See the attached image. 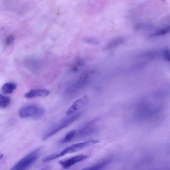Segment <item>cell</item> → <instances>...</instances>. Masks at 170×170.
<instances>
[{"mask_svg":"<svg viewBox=\"0 0 170 170\" xmlns=\"http://www.w3.org/2000/svg\"><path fill=\"white\" fill-rule=\"evenodd\" d=\"M81 114V113H78L63 118L60 122L54 124L47 130L42 137V139L43 140H46L60 130L70 125L80 117Z\"/></svg>","mask_w":170,"mask_h":170,"instance_id":"cell-1","label":"cell"},{"mask_svg":"<svg viewBox=\"0 0 170 170\" xmlns=\"http://www.w3.org/2000/svg\"><path fill=\"white\" fill-rule=\"evenodd\" d=\"M40 151V148H38L31 152L19 160L11 170H22L29 168L37 160Z\"/></svg>","mask_w":170,"mask_h":170,"instance_id":"cell-2","label":"cell"},{"mask_svg":"<svg viewBox=\"0 0 170 170\" xmlns=\"http://www.w3.org/2000/svg\"><path fill=\"white\" fill-rule=\"evenodd\" d=\"M89 73H85L77 81L70 87L69 91L72 92H74L84 89L89 83Z\"/></svg>","mask_w":170,"mask_h":170,"instance_id":"cell-3","label":"cell"},{"mask_svg":"<svg viewBox=\"0 0 170 170\" xmlns=\"http://www.w3.org/2000/svg\"><path fill=\"white\" fill-rule=\"evenodd\" d=\"M89 156L86 155H80L65 160H60L59 163L63 169H68L75 164L87 159Z\"/></svg>","mask_w":170,"mask_h":170,"instance_id":"cell-4","label":"cell"},{"mask_svg":"<svg viewBox=\"0 0 170 170\" xmlns=\"http://www.w3.org/2000/svg\"><path fill=\"white\" fill-rule=\"evenodd\" d=\"M40 107L37 105H27L21 108L19 112L20 117L26 118L32 117H34L37 114Z\"/></svg>","mask_w":170,"mask_h":170,"instance_id":"cell-5","label":"cell"},{"mask_svg":"<svg viewBox=\"0 0 170 170\" xmlns=\"http://www.w3.org/2000/svg\"><path fill=\"white\" fill-rule=\"evenodd\" d=\"M88 102L87 97L84 96L77 101H75L67 110L66 114L68 116H70L74 114L78 109L86 105Z\"/></svg>","mask_w":170,"mask_h":170,"instance_id":"cell-6","label":"cell"},{"mask_svg":"<svg viewBox=\"0 0 170 170\" xmlns=\"http://www.w3.org/2000/svg\"><path fill=\"white\" fill-rule=\"evenodd\" d=\"M50 93V91L46 89H33L26 93L24 96L27 98H32L47 96Z\"/></svg>","mask_w":170,"mask_h":170,"instance_id":"cell-7","label":"cell"},{"mask_svg":"<svg viewBox=\"0 0 170 170\" xmlns=\"http://www.w3.org/2000/svg\"><path fill=\"white\" fill-rule=\"evenodd\" d=\"M124 42V38L121 37L115 38L109 42L106 45L105 49L110 50L119 46L122 44Z\"/></svg>","mask_w":170,"mask_h":170,"instance_id":"cell-8","label":"cell"},{"mask_svg":"<svg viewBox=\"0 0 170 170\" xmlns=\"http://www.w3.org/2000/svg\"><path fill=\"white\" fill-rule=\"evenodd\" d=\"M111 162V160H103V161L97 163L95 165L83 169V170H94L102 169L110 164Z\"/></svg>","mask_w":170,"mask_h":170,"instance_id":"cell-9","label":"cell"},{"mask_svg":"<svg viewBox=\"0 0 170 170\" xmlns=\"http://www.w3.org/2000/svg\"><path fill=\"white\" fill-rule=\"evenodd\" d=\"M93 122H90L83 128L81 129L79 132V136H86L93 133L96 130L95 128L92 125Z\"/></svg>","mask_w":170,"mask_h":170,"instance_id":"cell-10","label":"cell"},{"mask_svg":"<svg viewBox=\"0 0 170 170\" xmlns=\"http://www.w3.org/2000/svg\"><path fill=\"white\" fill-rule=\"evenodd\" d=\"M17 88L16 83L9 82L4 84L2 87L3 92L6 94H10L13 93Z\"/></svg>","mask_w":170,"mask_h":170,"instance_id":"cell-11","label":"cell"},{"mask_svg":"<svg viewBox=\"0 0 170 170\" xmlns=\"http://www.w3.org/2000/svg\"><path fill=\"white\" fill-rule=\"evenodd\" d=\"M76 130H72L67 133L66 135L62 140L60 141V143L65 144L71 141L73 139L76 134Z\"/></svg>","mask_w":170,"mask_h":170,"instance_id":"cell-12","label":"cell"},{"mask_svg":"<svg viewBox=\"0 0 170 170\" xmlns=\"http://www.w3.org/2000/svg\"><path fill=\"white\" fill-rule=\"evenodd\" d=\"M10 99L9 97L0 95V106L2 108L7 107L10 104Z\"/></svg>","mask_w":170,"mask_h":170,"instance_id":"cell-13","label":"cell"},{"mask_svg":"<svg viewBox=\"0 0 170 170\" xmlns=\"http://www.w3.org/2000/svg\"><path fill=\"white\" fill-rule=\"evenodd\" d=\"M83 41L85 43L93 45H97L99 44V41L98 39L93 37L84 38Z\"/></svg>","mask_w":170,"mask_h":170,"instance_id":"cell-14","label":"cell"},{"mask_svg":"<svg viewBox=\"0 0 170 170\" xmlns=\"http://www.w3.org/2000/svg\"><path fill=\"white\" fill-rule=\"evenodd\" d=\"M170 32V26H169L160 29L154 33L153 36H156L165 35L168 34Z\"/></svg>","mask_w":170,"mask_h":170,"instance_id":"cell-15","label":"cell"},{"mask_svg":"<svg viewBox=\"0 0 170 170\" xmlns=\"http://www.w3.org/2000/svg\"><path fill=\"white\" fill-rule=\"evenodd\" d=\"M84 64V62L83 60L78 59L74 63L72 68V70L73 72H77L80 67Z\"/></svg>","mask_w":170,"mask_h":170,"instance_id":"cell-16","label":"cell"},{"mask_svg":"<svg viewBox=\"0 0 170 170\" xmlns=\"http://www.w3.org/2000/svg\"><path fill=\"white\" fill-rule=\"evenodd\" d=\"M45 113V110L44 109L40 107L39 109L37 114L35 115V116L33 117L34 119H40L42 117H43Z\"/></svg>","mask_w":170,"mask_h":170,"instance_id":"cell-17","label":"cell"},{"mask_svg":"<svg viewBox=\"0 0 170 170\" xmlns=\"http://www.w3.org/2000/svg\"><path fill=\"white\" fill-rule=\"evenodd\" d=\"M15 39L14 36L13 35H10L7 36L5 40V44L7 45H10L13 43Z\"/></svg>","mask_w":170,"mask_h":170,"instance_id":"cell-18","label":"cell"},{"mask_svg":"<svg viewBox=\"0 0 170 170\" xmlns=\"http://www.w3.org/2000/svg\"><path fill=\"white\" fill-rule=\"evenodd\" d=\"M164 57L165 59L168 62H170V51L166 49L164 52Z\"/></svg>","mask_w":170,"mask_h":170,"instance_id":"cell-19","label":"cell"},{"mask_svg":"<svg viewBox=\"0 0 170 170\" xmlns=\"http://www.w3.org/2000/svg\"><path fill=\"white\" fill-rule=\"evenodd\" d=\"M4 157V155L3 154H1V156H0V160H1Z\"/></svg>","mask_w":170,"mask_h":170,"instance_id":"cell-20","label":"cell"}]
</instances>
